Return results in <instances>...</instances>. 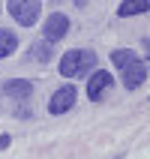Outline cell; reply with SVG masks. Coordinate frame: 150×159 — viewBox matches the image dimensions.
<instances>
[{"label": "cell", "mask_w": 150, "mask_h": 159, "mask_svg": "<svg viewBox=\"0 0 150 159\" xmlns=\"http://www.w3.org/2000/svg\"><path fill=\"white\" fill-rule=\"evenodd\" d=\"M75 3H78V6H84V0H75Z\"/></svg>", "instance_id": "7c38bea8"}, {"label": "cell", "mask_w": 150, "mask_h": 159, "mask_svg": "<svg viewBox=\"0 0 150 159\" xmlns=\"http://www.w3.org/2000/svg\"><path fill=\"white\" fill-rule=\"evenodd\" d=\"M39 0H9V15L15 18L18 24H24V27H30L39 18Z\"/></svg>", "instance_id": "3957f363"}, {"label": "cell", "mask_w": 150, "mask_h": 159, "mask_svg": "<svg viewBox=\"0 0 150 159\" xmlns=\"http://www.w3.org/2000/svg\"><path fill=\"white\" fill-rule=\"evenodd\" d=\"M3 93H6V96H12V99H27L30 93H33V87H30V81H24V78H15V81H6Z\"/></svg>", "instance_id": "52a82bcc"}, {"label": "cell", "mask_w": 150, "mask_h": 159, "mask_svg": "<svg viewBox=\"0 0 150 159\" xmlns=\"http://www.w3.org/2000/svg\"><path fill=\"white\" fill-rule=\"evenodd\" d=\"M72 105H75V87H72V84L54 90V96L48 99V111H51V114H66Z\"/></svg>", "instance_id": "5b68a950"}, {"label": "cell", "mask_w": 150, "mask_h": 159, "mask_svg": "<svg viewBox=\"0 0 150 159\" xmlns=\"http://www.w3.org/2000/svg\"><path fill=\"white\" fill-rule=\"evenodd\" d=\"M111 81H114V78H111L105 69H102V72H93V75H90V81H87V96L93 99V102H99V99L108 93Z\"/></svg>", "instance_id": "8992f818"}, {"label": "cell", "mask_w": 150, "mask_h": 159, "mask_svg": "<svg viewBox=\"0 0 150 159\" xmlns=\"http://www.w3.org/2000/svg\"><path fill=\"white\" fill-rule=\"evenodd\" d=\"M15 48H18V36L12 30H0V57H9Z\"/></svg>", "instance_id": "9c48e42d"}, {"label": "cell", "mask_w": 150, "mask_h": 159, "mask_svg": "<svg viewBox=\"0 0 150 159\" xmlns=\"http://www.w3.org/2000/svg\"><path fill=\"white\" fill-rule=\"evenodd\" d=\"M42 33H45V42H60L63 36L69 33V18L63 15V12H54V15L45 21Z\"/></svg>", "instance_id": "277c9868"}, {"label": "cell", "mask_w": 150, "mask_h": 159, "mask_svg": "<svg viewBox=\"0 0 150 159\" xmlns=\"http://www.w3.org/2000/svg\"><path fill=\"white\" fill-rule=\"evenodd\" d=\"M111 63L120 69V78H123V84H126L129 90H138L144 81H147V66H144V60H141L135 51L117 48V51L111 54Z\"/></svg>", "instance_id": "6da1fadb"}, {"label": "cell", "mask_w": 150, "mask_h": 159, "mask_svg": "<svg viewBox=\"0 0 150 159\" xmlns=\"http://www.w3.org/2000/svg\"><path fill=\"white\" fill-rule=\"evenodd\" d=\"M9 141H12L9 135H0V150H3V147H9Z\"/></svg>", "instance_id": "8fae6325"}, {"label": "cell", "mask_w": 150, "mask_h": 159, "mask_svg": "<svg viewBox=\"0 0 150 159\" xmlns=\"http://www.w3.org/2000/svg\"><path fill=\"white\" fill-rule=\"evenodd\" d=\"M33 54H36V60H39V63H45L48 57H51V51H48V42H45V45H33Z\"/></svg>", "instance_id": "30bf717a"}, {"label": "cell", "mask_w": 150, "mask_h": 159, "mask_svg": "<svg viewBox=\"0 0 150 159\" xmlns=\"http://www.w3.org/2000/svg\"><path fill=\"white\" fill-rule=\"evenodd\" d=\"M93 63H96V54L90 51V48H72V51H66L60 57V75L78 78V75L93 69Z\"/></svg>", "instance_id": "7a4b0ae2"}, {"label": "cell", "mask_w": 150, "mask_h": 159, "mask_svg": "<svg viewBox=\"0 0 150 159\" xmlns=\"http://www.w3.org/2000/svg\"><path fill=\"white\" fill-rule=\"evenodd\" d=\"M147 9H150V3H147V0H123L117 12L126 18V15H141V12H147Z\"/></svg>", "instance_id": "ba28073f"}]
</instances>
